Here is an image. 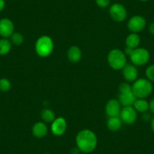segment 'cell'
<instances>
[{
	"label": "cell",
	"mask_w": 154,
	"mask_h": 154,
	"mask_svg": "<svg viewBox=\"0 0 154 154\" xmlns=\"http://www.w3.org/2000/svg\"><path fill=\"white\" fill-rule=\"evenodd\" d=\"M122 75L128 82H134L138 79V70L134 64H126L122 68Z\"/></svg>",
	"instance_id": "13"
},
{
	"label": "cell",
	"mask_w": 154,
	"mask_h": 154,
	"mask_svg": "<svg viewBox=\"0 0 154 154\" xmlns=\"http://www.w3.org/2000/svg\"><path fill=\"white\" fill-rule=\"evenodd\" d=\"M109 12L111 18L116 22L123 21L127 17V11L122 4L115 3L112 5Z\"/></svg>",
	"instance_id": "9"
},
{
	"label": "cell",
	"mask_w": 154,
	"mask_h": 154,
	"mask_svg": "<svg viewBox=\"0 0 154 154\" xmlns=\"http://www.w3.org/2000/svg\"><path fill=\"white\" fill-rule=\"evenodd\" d=\"M132 106L137 112L144 113L149 110V102L145 98H137Z\"/></svg>",
	"instance_id": "17"
},
{
	"label": "cell",
	"mask_w": 154,
	"mask_h": 154,
	"mask_svg": "<svg viewBox=\"0 0 154 154\" xmlns=\"http://www.w3.org/2000/svg\"><path fill=\"white\" fill-rule=\"evenodd\" d=\"M119 117L122 122L127 125H131L137 119V112L132 106H123L121 109Z\"/></svg>",
	"instance_id": "8"
},
{
	"label": "cell",
	"mask_w": 154,
	"mask_h": 154,
	"mask_svg": "<svg viewBox=\"0 0 154 154\" xmlns=\"http://www.w3.org/2000/svg\"><path fill=\"white\" fill-rule=\"evenodd\" d=\"M14 32V25L9 18L0 19V35L2 38H10Z\"/></svg>",
	"instance_id": "10"
},
{
	"label": "cell",
	"mask_w": 154,
	"mask_h": 154,
	"mask_svg": "<svg viewBox=\"0 0 154 154\" xmlns=\"http://www.w3.org/2000/svg\"><path fill=\"white\" fill-rule=\"evenodd\" d=\"M82 154H89V153H86V152H82Z\"/></svg>",
	"instance_id": "31"
},
{
	"label": "cell",
	"mask_w": 154,
	"mask_h": 154,
	"mask_svg": "<svg viewBox=\"0 0 154 154\" xmlns=\"http://www.w3.org/2000/svg\"><path fill=\"white\" fill-rule=\"evenodd\" d=\"M5 0H0V12L2 11L5 8Z\"/></svg>",
	"instance_id": "26"
},
{
	"label": "cell",
	"mask_w": 154,
	"mask_h": 154,
	"mask_svg": "<svg viewBox=\"0 0 154 154\" xmlns=\"http://www.w3.org/2000/svg\"><path fill=\"white\" fill-rule=\"evenodd\" d=\"M149 110L151 113L154 114V98H152L149 102Z\"/></svg>",
	"instance_id": "25"
},
{
	"label": "cell",
	"mask_w": 154,
	"mask_h": 154,
	"mask_svg": "<svg viewBox=\"0 0 154 154\" xmlns=\"http://www.w3.org/2000/svg\"><path fill=\"white\" fill-rule=\"evenodd\" d=\"M146 25V19L143 16L134 15L128 20L127 26H128L129 31H131V32L138 33L144 29Z\"/></svg>",
	"instance_id": "7"
},
{
	"label": "cell",
	"mask_w": 154,
	"mask_h": 154,
	"mask_svg": "<svg viewBox=\"0 0 154 154\" xmlns=\"http://www.w3.org/2000/svg\"><path fill=\"white\" fill-rule=\"evenodd\" d=\"M121 103H119V100L116 99H111L106 103L105 106V112L108 116V117H116L119 116L120 115Z\"/></svg>",
	"instance_id": "11"
},
{
	"label": "cell",
	"mask_w": 154,
	"mask_h": 154,
	"mask_svg": "<svg viewBox=\"0 0 154 154\" xmlns=\"http://www.w3.org/2000/svg\"><path fill=\"white\" fill-rule=\"evenodd\" d=\"M129 57L132 64L136 66H142L149 62L150 54L146 48L138 47L132 50Z\"/></svg>",
	"instance_id": "6"
},
{
	"label": "cell",
	"mask_w": 154,
	"mask_h": 154,
	"mask_svg": "<svg viewBox=\"0 0 154 154\" xmlns=\"http://www.w3.org/2000/svg\"><path fill=\"white\" fill-rule=\"evenodd\" d=\"M110 3V0H96V4L100 8H106L109 6Z\"/></svg>",
	"instance_id": "24"
},
{
	"label": "cell",
	"mask_w": 154,
	"mask_h": 154,
	"mask_svg": "<svg viewBox=\"0 0 154 154\" xmlns=\"http://www.w3.org/2000/svg\"><path fill=\"white\" fill-rule=\"evenodd\" d=\"M11 46H12V44L9 39L5 38H1L0 39V55L3 56L8 54L11 50Z\"/></svg>",
	"instance_id": "19"
},
{
	"label": "cell",
	"mask_w": 154,
	"mask_h": 154,
	"mask_svg": "<svg viewBox=\"0 0 154 154\" xmlns=\"http://www.w3.org/2000/svg\"><path fill=\"white\" fill-rule=\"evenodd\" d=\"M145 75L148 80L151 82H154V63L150 64L146 67L145 70Z\"/></svg>",
	"instance_id": "23"
},
{
	"label": "cell",
	"mask_w": 154,
	"mask_h": 154,
	"mask_svg": "<svg viewBox=\"0 0 154 154\" xmlns=\"http://www.w3.org/2000/svg\"><path fill=\"white\" fill-rule=\"evenodd\" d=\"M66 119L63 117L56 118L52 122L51 125V131L52 134L55 136H61L65 133L66 130Z\"/></svg>",
	"instance_id": "12"
},
{
	"label": "cell",
	"mask_w": 154,
	"mask_h": 154,
	"mask_svg": "<svg viewBox=\"0 0 154 154\" xmlns=\"http://www.w3.org/2000/svg\"><path fill=\"white\" fill-rule=\"evenodd\" d=\"M45 154H50V153H45Z\"/></svg>",
	"instance_id": "32"
},
{
	"label": "cell",
	"mask_w": 154,
	"mask_h": 154,
	"mask_svg": "<svg viewBox=\"0 0 154 154\" xmlns=\"http://www.w3.org/2000/svg\"><path fill=\"white\" fill-rule=\"evenodd\" d=\"M10 41H11V44L18 46V45L23 44V41H24V38H23V35L20 32H14L12 35L10 36Z\"/></svg>",
	"instance_id": "21"
},
{
	"label": "cell",
	"mask_w": 154,
	"mask_h": 154,
	"mask_svg": "<svg viewBox=\"0 0 154 154\" xmlns=\"http://www.w3.org/2000/svg\"><path fill=\"white\" fill-rule=\"evenodd\" d=\"M75 143L81 152L89 153L93 152L97 147V135L91 130H81L75 137Z\"/></svg>",
	"instance_id": "1"
},
{
	"label": "cell",
	"mask_w": 154,
	"mask_h": 154,
	"mask_svg": "<svg viewBox=\"0 0 154 154\" xmlns=\"http://www.w3.org/2000/svg\"><path fill=\"white\" fill-rule=\"evenodd\" d=\"M32 133L34 137L37 138H42L48 134V127L45 122H38L32 126Z\"/></svg>",
	"instance_id": "14"
},
{
	"label": "cell",
	"mask_w": 154,
	"mask_h": 154,
	"mask_svg": "<svg viewBox=\"0 0 154 154\" xmlns=\"http://www.w3.org/2000/svg\"><path fill=\"white\" fill-rule=\"evenodd\" d=\"M119 101L123 106H132L137 99L132 91L131 85L128 82H122L119 87Z\"/></svg>",
	"instance_id": "5"
},
{
	"label": "cell",
	"mask_w": 154,
	"mask_h": 154,
	"mask_svg": "<svg viewBox=\"0 0 154 154\" xmlns=\"http://www.w3.org/2000/svg\"><path fill=\"white\" fill-rule=\"evenodd\" d=\"M35 50L39 57H48L54 50V42L52 38L48 35L40 36L35 42Z\"/></svg>",
	"instance_id": "3"
},
{
	"label": "cell",
	"mask_w": 154,
	"mask_h": 154,
	"mask_svg": "<svg viewBox=\"0 0 154 154\" xmlns=\"http://www.w3.org/2000/svg\"><path fill=\"white\" fill-rule=\"evenodd\" d=\"M140 44V37L137 33L131 32L125 38V45L128 48L134 49L138 48Z\"/></svg>",
	"instance_id": "16"
},
{
	"label": "cell",
	"mask_w": 154,
	"mask_h": 154,
	"mask_svg": "<svg viewBox=\"0 0 154 154\" xmlns=\"http://www.w3.org/2000/svg\"><path fill=\"white\" fill-rule=\"evenodd\" d=\"M149 32H150L151 35H154V22L150 23L149 26Z\"/></svg>",
	"instance_id": "27"
},
{
	"label": "cell",
	"mask_w": 154,
	"mask_h": 154,
	"mask_svg": "<svg viewBox=\"0 0 154 154\" xmlns=\"http://www.w3.org/2000/svg\"><path fill=\"white\" fill-rule=\"evenodd\" d=\"M140 1H141V2H147L148 0H140Z\"/></svg>",
	"instance_id": "30"
},
{
	"label": "cell",
	"mask_w": 154,
	"mask_h": 154,
	"mask_svg": "<svg viewBox=\"0 0 154 154\" xmlns=\"http://www.w3.org/2000/svg\"><path fill=\"white\" fill-rule=\"evenodd\" d=\"M41 118L44 121V122H47V123H48V122H52L56 119L55 113L51 109H48V108H45L41 112Z\"/></svg>",
	"instance_id": "20"
},
{
	"label": "cell",
	"mask_w": 154,
	"mask_h": 154,
	"mask_svg": "<svg viewBox=\"0 0 154 154\" xmlns=\"http://www.w3.org/2000/svg\"><path fill=\"white\" fill-rule=\"evenodd\" d=\"M150 128L152 132L154 133V116L151 118L150 119Z\"/></svg>",
	"instance_id": "29"
},
{
	"label": "cell",
	"mask_w": 154,
	"mask_h": 154,
	"mask_svg": "<svg viewBox=\"0 0 154 154\" xmlns=\"http://www.w3.org/2000/svg\"><path fill=\"white\" fill-rule=\"evenodd\" d=\"M122 120L119 116L116 117H108L107 122H106V126L108 129L112 131H116L119 130L122 127Z\"/></svg>",
	"instance_id": "18"
},
{
	"label": "cell",
	"mask_w": 154,
	"mask_h": 154,
	"mask_svg": "<svg viewBox=\"0 0 154 154\" xmlns=\"http://www.w3.org/2000/svg\"><path fill=\"white\" fill-rule=\"evenodd\" d=\"M11 88V83L9 79L6 78L0 79V91L3 92H7Z\"/></svg>",
	"instance_id": "22"
},
{
	"label": "cell",
	"mask_w": 154,
	"mask_h": 154,
	"mask_svg": "<svg viewBox=\"0 0 154 154\" xmlns=\"http://www.w3.org/2000/svg\"><path fill=\"white\" fill-rule=\"evenodd\" d=\"M79 152H81V151L79 150V148L76 146V148H73V149L71 150V154H79Z\"/></svg>",
	"instance_id": "28"
},
{
	"label": "cell",
	"mask_w": 154,
	"mask_h": 154,
	"mask_svg": "<svg viewBox=\"0 0 154 154\" xmlns=\"http://www.w3.org/2000/svg\"><path fill=\"white\" fill-rule=\"evenodd\" d=\"M82 56V51L76 45L69 47L67 51V58L72 63H78L81 60Z\"/></svg>",
	"instance_id": "15"
},
{
	"label": "cell",
	"mask_w": 154,
	"mask_h": 154,
	"mask_svg": "<svg viewBox=\"0 0 154 154\" xmlns=\"http://www.w3.org/2000/svg\"><path fill=\"white\" fill-rule=\"evenodd\" d=\"M132 91L137 98H145L149 97L152 92V83L146 78L137 79L131 85Z\"/></svg>",
	"instance_id": "2"
},
{
	"label": "cell",
	"mask_w": 154,
	"mask_h": 154,
	"mask_svg": "<svg viewBox=\"0 0 154 154\" xmlns=\"http://www.w3.org/2000/svg\"><path fill=\"white\" fill-rule=\"evenodd\" d=\"M107 62L112 69L115 70L122 69L127 64L126 54L122 50L114 48L108 53Z\"/></svg>",
	"instance_id": "4"
}]
</instances>
